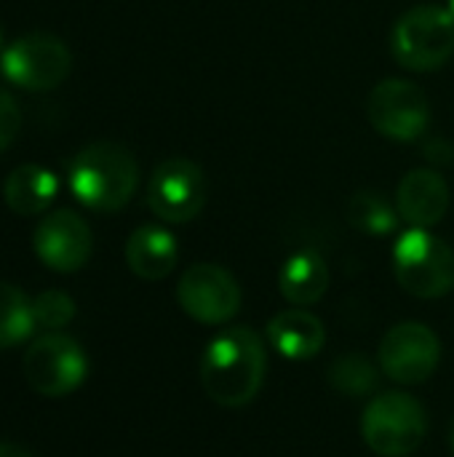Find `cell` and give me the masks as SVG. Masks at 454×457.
I'll return each instance as SVG.
<instances>
[{
	"instance_id": "cell-8",
	"label": "cell",
	"mask_w": 454,
	"mask_h": 457,
	"mask_svg": "<svg viewBox=\"0 0 454 457\" xmlns=\"http://www.w3.org/2000/svg\"><path fill=\"white\" fill-rule=\"evenodd\" d=\"M3 75L24 91H51L72 70L67 43L51 32H27L3 51Z\"/></svg>"
},
{
	"instance_id": "cell-24",
	"label": "cell",
	"mask_w": 454,
	"mask_h": 457,
	"mask_svg": "<svg viewBox=\"0 0 454 457\" xmlns=\"http://www.w3.org/2000/svg\"><path fill=\"white\" fill-rule=\"evenodd\" d=\"M450 453H452L454 457V418H452V423H450Z\"/></svg>"
},
{
	"instance_id": "cell-9",
	"label": "cell",
	"mask_w": 454,
	"mask_h": 457,
	"mask_svg": "<svg viewBox=\"0 0 454 457\" xmlns=\"http://www.w3.org/2000/svg\"><path fill=\"white\" fill-rule=\"evenodd\" d=\"M209 198L203 169L190 158H166L147 182V206L166 225L193 222Z\"/></svg>"
},
{
	"instance_id": "cell-26",
	"label": "cell",
	"mask_w": 454,
	"mask_h": 457,
	"mask_svg": "<svg viewBox=\"0 0 454 457\" xmlns=\"http://www.w3.org/2000/svg\"><path fill=\"white\" fill-rule=\"evenodd\" d=\"M0 48H3V27H0Z\"/></svg>"
},
{
	"instance_id": "cell-21",
	"label": "cell",
	"mask_w": 454,
	"mask_h": 457,
	"mask_svg": "<svg viewBox=\"0 0 454 457\" xmlns=\"http://www.w3.org/2000/svg\"><path fill=\"white\" fill-rule=\"evenodd\" d=\"M75 300L62 289H45L32 300L35 324L45 332H62L75 319Z\"/></svg>"
},
{
	"instance_id": "cell-17",
	"label": "cell",
	"mask_w": 454,
	"mask_h": 457,
	"mask_svg": "<svg viewBox=\"0 0 454 457\" xmlns=\"http://www.w3.org/2000/svg\"><path fill=\"white\" fill-rule=\"evenodd\" d=\"M56 193H59L56 174L40 163H21L3 182L5 206L19 217H35L48 212Z\"/></svg>"
},
{
	"instance_id": "cell-18",
	"label": "cell",
	"mask_w": 454,
	"mask_h": 457,
	"mask_svg": "<svg viewBox=\"0 0 454 457\" xmlns=\"http://www.w3.org/2000/svg\"><path fill=\"white\" fill-rule=\"evenodd\" d=\"M345 217L353 230L372 236V238L393 236L401 225L396 204H391L380 190H356L348 198Z\"/></svg>"
},
{
	"instance_id": "cell-2",
	"label": "cell",
	"mask_w": 454,
	"mask_h": 457,
	"mask_svg": "<svg viewBox=\"0 0 454 457\" xmlns=\"http://www.w3.org/2000/svg\"><path fill=\"white\" fill-rule=\"evenodd\" d=\"M136 158L118 142H91L70 163V190L91 212H120L136 193Z\"/></svg>"
},
{
	"instance_id": "cell-25",
	"label": "cell",
	"mask_w": 454,
	"mask_h": 457,
	"mask_svg": "<svg viewBox=\"0 0 454 457\" xmlns=\"http://www.w3.org/2000/svg\"><path fill=\"white\" fill-rule=\"evenodd\" d=\"M447 5H450V11H452V13H454V0H450V3H447Z\"/></svg>"
},
{
	"instance_id": "cell-22",
	"label": "cell",
	"mask_w": 454,
	"mask_h": 457,
	"mask_svg": "<svg viewBox=\"0 0 454 457\" xmlns=\"http://www.w3.org/2000/svg\"><path fill=\"white\" fill-rule=\"evenodd\" d=\"M19 129H21L19 104H16V99L5 88H0V153L16 139Z\"/></svg>"
},
{
	"instance_id": "cell-20",
	"label": "cell",
	"mask_w": 454,
	"mask_h": 457,
	"mask_svg": "<svg viewBox=\"0 0 454 457\" xmlns=\"http://www.w3.org/2000/svg\"><path fill=\"white\" fill-rule=\"evenodd\" d=\"M35 327L32 300L19 287L0 281V351L29 340Z\"/></svg>"
},
{
	"instance_id": "cell-10",
	"label": "cell",
	"mask_w": 454,
	"mask_h": 457,
	"mask_svg": "<svg viewBox=\"0 0 454 457\" xmlns=\"http://www.w3.org/2000/svg\"><path fill=\"white\" fill-rule=\"evenodd\" d=\"M442 361V340L420 321H401L391 327L377 348L383 375L399 386L428 383Z\"/></svg>"
},
{
	"instance_id": "cell-4",
	"label": "cell",
	"mask_w": 454,
	"mask_h": 457,
	"mask_svg": "<svg viewBox=\"0 0 454 457\" xmlns=\"http://www.w3.org/2000/svg\"><path fill=\"white\" fill-rule=\"evenodd\" d=\"M391 262L399 287L417 300H439L454 289V249L425 228H407Z\"/></svg>"
},
{
	"instance_id": "cell-6",
	"label": "cell",
	"mask_w": 454,
	"mask_h": 457,
	"mask_svg": "<svg viewBox=\"0 0 454 457\" xmlns=\"http://www.w3.org/2000/svg\"><path fill=\"white\" fill-rule=\"evenodd\" d=\"M27 386L45 399H64L75 394L88 375V359L78 340L62 332L40 335L21 361Z\"/></svg>"
},
{
	"instance_id": "cell-1",
	"label": "cell",
	"mask_w": 454,
	"mask_h": 457,
	"mask_svg": "<svg viewBox=\"0 0 454 457\" xmlns=\"http://www.w3.org/2000/svg\"><path fill=\"white\" fill-rule=\"evenodd\" d=\"M268 372V351L262 337L252 327H227L217 332L198 364L201 386L206 396L225 407V410H238L252 404L265 383Z\"/></svg>"
},
{
	"instance_id": "cell-16",
	"label": "cell",
	"mask_w": 454,
	"mask_h": 457,
	"mask_svg": "<svg viewBox=\"0 0 454 457\" xmlns=\"http://www.w3.org/2000/svg\"><path fill=\"white\" fill-rule=\"evenodd\" d=\"M329 289L326 260L313 249L289 254L278 268V292L292 308H310L324 300Z\"/></svg>"
},
{
	"instance_id": "cell-11",
	"label": "cell",
	"mask_w": 454,
	"mask_h": 457,
	"mask_svg": "<svg viewBox=\"0 0 454 457\" xmlns=\"http://www.w3.org/2000/svg\"><path fill=\"white\" fill-rule=\"evenodd\" d=\"M177 303L187 319L206 327H219L233 321L241 311V287L227 268L198 262L179 276Z\"/></svg>"
},
{
	"instance_id": "cell-19",
	"label": "cell",
	"mask_w": 454,
	"mask_h": 457,
	"mask_svg": "<svg viewBox=\"0 0 454 457\" xmlns=\"http://www.w3.org/2000/svg\"><path fill=\"white\" fill-rule=\"evenodd\" d=\"M329 386L348 399H372L380 388L383 370L380 364L369 361L364 353H345L332 361L329 367Z\"/></svg>"
},
{
	"instance_id": "cell-23",
	"label": "cell",
	"mask_w": 454,
	"mask_h": 457,
	"mask_svg": "<svg viewBox=\"0 0 454 457\" xmlns=\"http://www.w3.org/2000/svg\"><path fill=\"white\" fill-rule=\"evenodd\" d=\"M0 457H35L27 447L16 442H0Z\"/></svg>"
},
{
	"instance_id": "cell-15",
	"label": "cell",
	"mask_w": 454,
	"mask_h": 457,
	"mask_svg": "<svg viewBox=\"0 0 454 457\" xmlns=\"http://www.w3.org/2000/svg\"><path fill=\"white\" fill-rule=\"evenodd\" d=\"M179 260V244L161 225H142L126 241V265L142 281H163Z\"/></svg>"
},
{
	"instance_id": "cell-13",
	"label": "cell",
	"mask_w": 454,
	"mask_h": 457,
	"mask_svg": "<svg viewBox=\"0 0 454 457\" xmlns=\"http://www.w3.org/2000/svg\"><path fill=\"white\" fill-rule=\"evenodd\" d=\"M396 209L401 222L409 228H436L452 204L447 179L436 169H412L401 177L396 187Z\"/></svg>"
},
{
	"instance_id": "cell-5",
	"label": "cell",
	"mask_w": 454,
	"mask_h": 457,
	"mask_svg": "<svg viewBox=\"0 0 454 457\" xmlns=\"http://www.w3.org/2000/svg\"><path fill=\"white\" fill-rule=\"evenodd\" d=\"M391 56L409 72H433L454 54V13L450 5H415L404 11L388 37Z\"/></svg>"
},
{
	"instance_id": "cell-3",
	"label": "cell",
	"mask_w": 454,
	"mask_h": 457,
	"mask_svg": "<svg viewBox=\"0 0 454 457\" xmlns=\"http://www.w3.org/2000/svg\"><path fill=\"white\" fill-rule=\"evenodd\" d=\"M428 436V412L425 407L404 394L385 391L375 394L361 415V439L380 457L415 455Z\"/></svg>"
},
{
	"instance_id": "cell-7",
	"label": "cell",
	"mask_w": 454,
	"mask_h": 457,
	"mask_svg": "<svg viewBox=\"0 0 454 457\" xmlns=\"http://www.w3.org/2000/svg\"><path fill=\"white\" fill-rule=\"evenodd\" d=\"M367 118L380 137L393 142H415L428 131L431 99L407 78H385L369 91Z\"/></svg>"
},
{
	"instance_id": "cell-12",
	"label": "cell",
	"mask_w": 454,
	"mask_h": 457,
	"mask_svg": "<svg viewBox=\"0 0 454 457\" xmlns=\"http://www.w3.org/2000/svg\"><path fill=\"white\" fill-rule=\"evenodd\" d=\"M32 249L45 268L56 273H75L91 260L94 236L80 214L72 209H56L40 217L32 233Z\"/></svg>"
},
{
	"instance_id": "cell-14",
	"label": "cell",
	"mask_w": 454,
	"mask_h": 457,
	"mask_svg": "<svg viewBox=\"0 0 454 457\" xmlns=\"http://www.w3.org/2000/svg\"><path fill=\"white\" fill-rule=\"evenodd\" d=\"M265 337L273 345V351L281 353L284 359L310 361L326 345V327L316 313L305 308H289L268 321Z\"/></svg>"
}]
</instances>
